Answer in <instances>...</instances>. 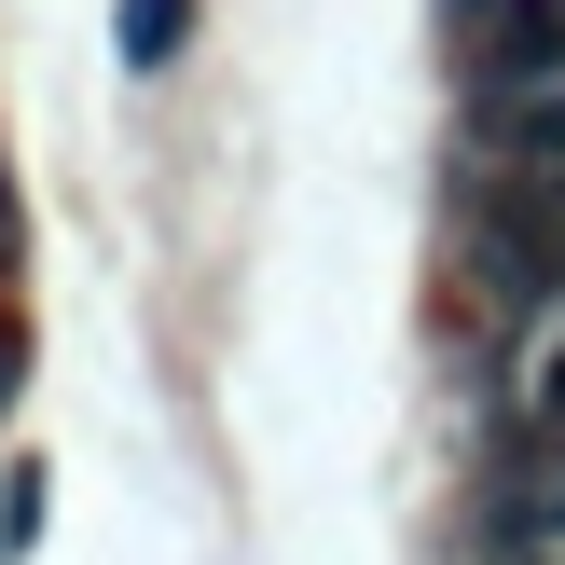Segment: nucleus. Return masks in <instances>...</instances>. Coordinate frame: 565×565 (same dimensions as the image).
<instances>
[{
  "mask_svg": "<svg viewBox=\"0 0 565 565\" xmlns=\"http://www.w3.org/2000/svg\"><path fill=\"white\" fill-rule=\"evenodd\" d=\"M110 42H125V70H166L193 42V0H110Z\"/></svg>",
  "mask_w": 565,
  "mask_h": 565,
  "instance_id": "obj_1",
  "label": "nucleus"
},
{
  "mask_svg": "<svg viewBox=\"0 0 565 565\" xmlns=\"http://www.w3.org/2000/svg\"><path fill=\"white\" fill-rule=\"evenodd\" d=\"M552 511H565V497H552Z\"/></svg>",
  "mask_w": 565,
  "mask_h": 565,
  "instance_id": "obj_2",
  "label": "nucleus"
}]
</instances>
